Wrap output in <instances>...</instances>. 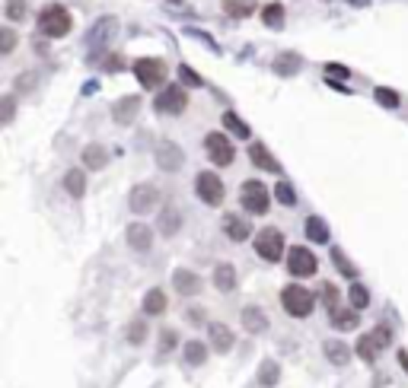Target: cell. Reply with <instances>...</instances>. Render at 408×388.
<instances>
[{
    "label": "cell",
    "instance_id": "8",
    "mask_svg": "<svg viewBox=\"0 0 408 388\" xmlns=\"http://www.w3.org/2000/svg\"><path fill=\"white\" fill-rule=\"evenodd\" d=\"M204 147H207V156H211L217 165H230V163H233V156H236L233 143H230L223 134H207Z\"/></svg>",
    "mask_w": 408,
    "mask_h": 388
},
{
    "label": "cell",
    "instance_id": "30",
    "mask_svg": "<svg viewBox=\"0 0 408 388\" xmlns=\"http://www.w3.org/2000/svg\"><path fill=\"white\" fill-rule=\"evenodd\" d=\"M179 226H182V217L175 213V210H166V213H163V220H159V229H163V236H173Z\"/></svg>",
    "mask_w": 408,
    "mask_h": 388
},
{
    "label": "cell",
    "instance_id": "29",
    "mask_svg": "<svg viewBox=\"0 0 408 388\" xmlns=\"http://www.w3.org/2000/svg\"><path fill=\"white\" fill-rule=\"evenodd\" d=\"M262 19H265L268 26H272V29H278V26L284 23V7H281V3H272V7H265Z\"/></svg>",
    "mask_w": 408,
    "mask_h": 388
},
{
    "label": "cell",
    "instance_id": "28",
    "mask_svg": "<svg viewBox=\"0 0 408 388\" xmlns=\"http://www.w3.org/2000/svg\"><path fill=\"white\" fill-rule=\"evenodd\" d=\"M204 357H207V350H204L201 341H189V343H185V359H189L191 366L204 363Z\"/></svg>",
    "mask_w": 408,
    "mask_h": 388
},
{
    "label": "cell",
    "instance_id": "41",
    "mask_svg": "<svg viewBox=\"0 0 408 388\" xmlns=\"http://www.w3.org/2000/svg\"><path fill=\"white\" fill-rule=\"evenodd\" d=\"M0 42H3V51H13V32L10 29L0 32Z\"/></svg>",
    "mask_w": 408,
    "mask_h": 388
},
{
    "label": "cell",
    "instance_id": "23",
    "mask_svg": "<svg viewBox=\"0 0 408 388\" xmlns=\"http://www.w3.org/2000/svg\"><path fill=\"white\" fill-rule=\"evenodd\" d=\"M166 309V296H163V290H150L144 296V312L147 315H159Z\"/></svg>",
    "mask_w": 408,
    "mask_h": 388
},
{
    "label": "cell",
    "instance_id": "35",
    "mask_svg": "<svg viewBox=\"0 0 408 388\" xmlns=\"http://www.w3.org/2000/svg\"><path fill=\"white\" fill-rule=\"evenodd\" d=\"M26 16V0H7V19H23Z\"/></svg>",
    "mask_w": 408,
    "mask_h": 388
},
{
    "label": "cell",
    "instance_id": "17",
    "mask_svg": "<svg viewBox=\"0 0 408 388\" xmlns=\"http://www.w3.org/2000/svg\"><path fill=\"white\" fill-rule=\"evenodd\" d=\"M137 108H141V99H134V96H128V99H121L118 105H115V121L118 124H125V121H131L137 115Z\"/></svg>",
    "mask_w": 408,
    "mask_h": 388
},
{
    "label": "cell",
    "instance_id": "12",
    "mask_svg": "<svg viewBox=\"0 0 408 388\" xmlns=\"http://www.w3.org/2000/svg\"><path fill=\"white\" fill-rule=\"evenodd\" d=\"M150 242H153L150 226H144V223H131L128 226V245L134 248V252H147Z\"/></svg>",
    "mask_w": 408,
    "mask_h": 388
},
{
    "label": "cell",
    "instance_id": "7",
    "mask_svg": "<svg viewBox=\"0 0 408 388\" xmlns=\"http://www.w3.org/2000/svg\"><path fill=\"white\" fill-rule=\"evenodd\" d=\"M242 207L249 213H265L268 210V191L262 181H246L242 185Z\"/></svg>",
    "mask_w": 408,
    "mask_h": 388
},
{
    "label": "cell",
    "instance_id": "32",
    "mask_svg": "<svg viewBox=\"0 0 408 388\" xmlns=\"http://www.w3.org/2000/svg\"><path fill=\"white\" fill-rule=\"evenodd\" d=\"M377 350H379V347H377V343H373V337H370V334H367V337H361V341H357V353H361L363 359H373V357H377Z\"/></svg>",
    "mask_w": 408,
    "mask_h": 388
},
{
    "label": "cell",
    "instance_id": "33",
    "mask_svg": "<svg viewBox=\"0 0 408 388\" xmlns=\"http://www.w3.org/2000/svg\"><path fill=\"white\" fill-rule=\"evenodd\" d=\"M223 124H227L230 127V131H233V134L236 137H249V127H246V124H242V121L240 118H236V115H223Z\"/></svg>",
    "mask_w": 408,
    "mask_h": 388
},
{
    "label": "cell",
    "instance_id": "22",
    "mask_svg": "<svg viewBox=\"0 0 408 388\" xmlns=\"http://www.w3.org/2000/svg\"><path fill=\"white\" fill-rule=\"evenodd\" d=\"M329 315H332V325H335V328H341V331L357 328V315L348 312V309H338V306H335Z\"/></svg>",
    "mask_w": 408,
    "mask_h": 388
},
{
    "label": "cell",
    "instance_id": "31",
    "mask_svg": "<svg viewBox=\"0 0 408 388\" xmlns=\"http://www.w3.org/2000/svg\"><path fill=\"white\" fill-rule=\"evenodd\" d=\"M348 296H351V306H354V309H367V302H370V296H367V290H363L361 284L351 286Z\"/></svg>",
    "mask_w": 408,
    "mask_h": 388
},
{
    "label": "cell",
    "instance_id": "36",
    "mask_svg": "<svg viewBox=\"0 0 408 388\" xmlns=\"http://www.w3.org/2000/svg\"><path fill=\"white\" fill-rule=\"evenodd\" d=\"M274 382H278V366L268 359V363L262 366V385H274Z\"/></svg>",
    "mask_w": 408,
    "mask_h": 388
},
{
    "label": "cell",
    "instance_id": "19",
    "mask_svg": "<svg viewBox=\"0 0 408 388\" xmlns=\"http://www.w3.org/2000/svg\"><path fill=\"white\" fill-rule=\"evenodd\" d=\"M211 343L220 353H227L230 347H233V334H230L227 325H211Z\"/></svg>",
    "mask_w": 408,
    "mask_h": 388
},
{
    "label": "cell",
    "instance_id": "6",
    "mask_svg": "<svg viewBox=\"0 0 408 388\" xmlns=\"http://www.w3.org/2000/svg\"><path fill=\"white\" fill-rule=\"evenodd\" d=\"M185 105H189V96H185V90H182L179 83H175V86H166V90L159 92V99H157V108L159 112H166V115L185 112Z\"/></svg>",
    "mask_w": 408,
    "mask_h": 388
},
{
    "label": "cell",
    "instance_id": "45",
    "mask_svg": "<svg viewBox=\"0 0 408 388\" xmlns=\"http://www.w3.org/2000/svg\"><path fill=\"white\" fill-rule=\"evenodd\" d=\"M399 359H402V366L408 369V353H399Z\"/></svg>",
    "mask_w": 408,
    "mask_h": 388
},
{
    "label": "cell",
    "instance_id": "43",
    "mask_svg": "<svg viewBox=\"0 0 408 388\" xmlns=\"http://www.w3.org/2000/svg\"><path fill=\"white\" fill-rule=\"evenodd\" d=\"M173 341H175V334H173V331H166V334H163V350H169V347H173Z\"/></svg>",
    "mask_w": 408,
    "mask_h": 388
},
{
    "label": "cell",
    "instance_id": "3",
    "mask_svg": "<svg viewBox=\"0 0 408 388\" xmlns=\"http://www.w3.org/2000/svg\"><path fill=\"white\" fill-rule=\"evenodd\" d=\"M256 252L262 254L265 261H281V254H284V236H281V229H262L258 232Z\"/></svg>",
    "mask_w": 408,
    "mask_h": 388
},
{
    "label": "cell",
    "instance_id": "34",
    "mask_svg": "<svg viewBox=\"0 0 408 388\" xmlns=\"http://www.w3.org/2000/svg\"><path fill=\"white\" fill-rule=\"evenodd\" d=\"M274 194H278V201H281V204H288V207H290V204H297V197H294V188H290L288 181H278V188H274Z\"/></svg>",
    "mask_w": 408,
    "mask_h": 388
},
{
    "label": "cell",
    "instance_id": "9",
    "mask_svg": "<svg viewBox=\"0 0 408 388\" xmlns=\"http://www.w3.org/2000/svg\"><path fill=\"white\" fill-rule=\"evenodd\" d=\"M288 268L294 277H310V274H316V258H313V252L297 245L288 252Z\"/></svg>",
    "mask_w": 408,
    "mask_h": 388
},
{
    "label": "cell",
    "instance_id": "2",
    "mask_svg": "<svg viewBox=\"0 0 408 388\" xmlns=\"http://www.w3.org/2000/svg\"><path fill=\"white\" fill-rule=\"evenodd\" d=\"M281 302H284V309H288L290 315H297V318H303V315L313 312V293L306 290V286H284V293H281Z\"/></svg>",
    "mask_w": 408,
    "mask_h": 388
},
{
    "label": "cell",
    "instance_id": "26",
    "mask_svg": "<svg viewBox=\"0 0 408 388\" xmlns=\"http://www.w3.org/2000/svg\"><path fill=\"white\" fill-rule=\"evenodd\" d=\"M306 236H310L313 242H329V229H325V223L319 217L306 220Z\"/></svg>",
    "mask_w": 408,
    "mask_h": 388
},
{
    "label": "cell",
    "instance_id": "25",
    "mask_svg": "<svg viewBox=\"0 0 408 388\" xmlns=\"http://www.w3.org/2000/svg\"><path fill=\"white\" fill-rule=\"evenodd\" d=\"M84 163L90 165V169H102V165H106V149L90 143V147L84 149Z\"/></svg>",
    "mask_w": 408,
    "mask_h": 388
},
{
    "label": "cell",
    "instance_id": "39",
    "mask_svg": "<svg viewBox=\"0 0 408 388\" xmlns=\"http://www.w3.org/2000/svg\"><path fill=\"white\" fill-rule=\"evenodd\" d=\"M332 258H335V261H338V268L345 270V274H348V277H354V274H357V270H354V268H351V264H348V258H345V254H341L338 248H335V252H332Z\"/></svg>",
    "mask_w": 408,
    "mask_h": 388
},
{
    "label": "cell",
    "instance_id": "10",
    "mask_svg": "<svg viewBox=\"0 0 408 388\" xmlns=\"http://www.w3.org/2000/svg\"><path fill=\"white\" fill-rule=\"evenodd\" d=\"M157 201H159V191L153 185H137L134 191H131V197H128V204H131L134 213H147V210H153V204Z\"/></svg>",
    "mask_w": 408,
    "mask_h": 388
},
{
    "label": "cell",
    "instance_id": "20",
    "mask_svg": "<svg viewBox=\"0 0 408 388\" xmlns=\"http://www.w3.org/2000/svg\"><path fill=\"white\" fill-rule=\"evenodd\" d=\"M112 32H115V19H112V16H106V19H99V23L93 26L90 42H93V45H99V42H109V38H112Z\"/></svg>",
    "mask_w": 408,
    "mask_h": 388
},
{
    "label": "cell",
    "instance_id": "38",
    "mask_svg": "<svg viewBox=\"0 0 408 388\" xmlns=\"http://www.w3.org/2000/svg\"><path fill=\"white\" fill-rule=\"evenodd\" d=\"M144 334H147L144 321H134V325H131V331H128V341L131 343H141V341H144Z\"/></svg>",
    "mask_w": 408,
    "mask_h": 388
},
{
    "label": "cell",
    "instance_id": "27",
    "mask_svg": "<svg viewBox=\"0 0 408 388\" xmlns=\"http://www.w3.org/2000/svg\"><path fill=\"white\" fill-rule=\"evenodd\" d=\"M64 188H68L74 197H80V194L86 191V179H84V172H68V179H64Z\"/></svg>",
    "mask_w": 408,
    "mask_h": 388
},
{
    "label": "cell",
    "instance_id": "4",
    "mask_svg": "<svg viewBox=\"0 0 408 388\" xmlns=\"http://www.w3.org/2000/svg\"><path fill=\"white\" fill-rule=\"evenodd\" d=\"M134 74H137V80H141V86L153 90V86H159V83L166 80V64L157 58H144L134 64Z\"/></svg>",
    "mask_w": 408,
    "mask_h": 388
},
{
    "label": "cell",
    "instance_id": "24",
    "mask_svg": "<svg viewBox=\"0 0 408 388\" xmlns=\"http://www.w3.org/2000/svg\"><path fill=\"white\" fill-rule=\"evenodd\" d=\"M274 70L284 76H294L297 70H300V58H297V54H281V58L274 60Z\"/></svg>",
    "mask_w": 408,
    "mask_h": 388
},
{
    "label": "cell",
    "instance_id": "42",
    "mask_svg": "<svg viewBox=\"0 0 408 388\" xmlns=\"http://www.w3.org/2000/svg\"><path fill=\"white\" fill-rule=\"evenodd\" d=\"M179 74L185 76V83H189V86H198V83H201V80H198V76H195V70H189V67H182Z\"/></svg>",
    "mask_w": 408,
    "mask_h": 388
},
{
    "label": "cell",
    "instance_id": "44",
    "mask_svg": "<svg viewBox=\"0 0 408 388\" xmlns=\"http://www.w3.org/2000/svg\"><path fill=\"white\" fill-rule=\"evenodd\" d=\"M325 70H329V74H335V76H345V67H332V64H329Z\"/></svg>",
    "mask_w": 408,
    "mask_h": 388
},
{
    "label": "cell",
    "instance_id": "40",
    "mask_svg": "<svg viewBox=\"0 0 408 388\" xmlns=\"http://www.w3.org/2000/svg\"><path fill=\"white\" fill-rule=\"evenodd\" d=\"M370 337H373V343H377V347H386V343H389V328H383V325H379Z\"/></svg>",
    "mask_w": 408,
    "mask_h": 388
},
{
    "label": "cell",
    "instance_id": "1",
    "mask_svg": "<svg viewBox=\"0 0 408 388\" xmlns=\"http://www.w3.org/2000/svg\"><path fill=\"white\" fill-rule=\"evenodd\" d=\"M38 29L52 38H61L70 32V13L64 7H45L38 16Z\"/></svg>",
    "mask_w": 408,
    "mask_h": 388
},
{
    "label": "cell",
    "instance_id": "5",
    "mask_svg": "<svg viewBox=\"0 0 408 388\" xmlns=\"http://www.w3.org/2000/svg\"><path fill=\"white\" fill-rule=\"evenodd\" d=\"M195 191H198V197H201L204 204H211V207H217V204L223 201V181H220L214 172H201V175H198Z\"/></svg>",
    "mask_w": 408,
    "mask_h": 388
},
{
    "label": "cell",
    "instance_id": "37",
    "mask_svg": "<svg viewBox=\"0 0 408 388\" xmlns=\"http://www.w3.org/2000/svg\"><path fill=\"white\" fill-rule=\"evenodd\" d=\"M377 99H379V105H386V108H395V105H399V96H395L393 90H377Z\"/></svg>",
    "mask_w": 408,
    "mask_h": 388
},
{
    "label": "cell",
    "instance_id": "14",
    "mask_svg": "<svg viewBox=\"0 0 408 388\" xmlns=\"http://www.w3.org/2000/svg\"><path fill=\"white\" fill-rule=\"evenodd\" d=\"M223 232H227L230 239L242 242V239H249V223H246L242 217H233V213H227V217H223Z\"/></svg>",
    "mask_w": 408,
    "mask_h": 388
},
{
    "label": "cell",
    "instance_id": "21",
    "mask_svg": "<svg viewBox=\"0 0 408 388\" xmlns=\"http://www.w3.org/2000/svg\"><path fill=\"white\" fill-rule=\"evenodd\" d=\"M325 357L332 359L335 366H345V363L351 359V350H348V347H345L341 341H329V343H325Z\"/></svg>",
    "mask_w": 408,
    "mask_h": 388
},
{
    "label": "cell",
    "instance_id": "11",
    "mask_svg": "<svg viewBox=\"0 0 408 388\" xmlns=\"http://www.w3.org/2000/svg\"><path fill=\"white\" fill-rule=\"evenodd\" d=\"M157 163H159V169H166V172H175L182 165V149L175 147V143H169V140H163L157 147Z\"/></svg>",
    "mask_w": 408,
    "mask_h": 388
},
{
    "label": "cell",
    "instance_id": "16",
    "mask_svg": "<svg viewBox=\"0 0 408 388\" xmlns=\"http://www.w3.org/2000/svg\"><path fill=\"white\" fill-rule=\"evenodd\" d=\"M242 325H246V331H252V334H262V331L268 328V318H265L262 309H246V312H242Z\"/></svg>",
    "mask_w": 408,
    "mask_h": 388
},
{
    "label": "cell",
    "instance_id": "18",
    "mask_svg": "<svg viewBox=\"0 0 408 388\" xmlns=\"http://www.w3.org/2000/svg\"><path fill=\"white\" fill-rule=\"evenodd\" d=\"M214 284H217V290L230 293L236 286V270L230 268V264H217V270H214Z\"/></svg>",
    "mask_w": 408,
    "mask_h": 388
},
{
    "label": "cell",
    "instance_id": "46",
    "mask_svg": "<svg viewBox=\"0 0 408 388\" xmlns=\"http://www.w3.org/2000/svg\"><path fill=\"white\" fill-rule=\"evenodd\" d=\"M351 3H354V7H367V0H351Z\"/></svg>",
    "mask_w": 408,
    "mask_h": 388
},
{
    "label": "cell",
    "instance_id": "13",
    "mask_svg": "<svg viewBox=\"0 0 408 388\" xmlns=\"http://www.w3.org/2000/svg\"><path fill=\"white\" fill-rule=\"evenodd\" d=\"M173 284L179 293H185V296H195L198 290H201V280H198L191 270H175L173 274Z\"/></svg>",
    "mask_w": 408,
    "mask_h": 388
},
{
    "label": "cell",
    "instance_id": "15",
    "mask_svg": "<svg viewBox=\"0 0 408 388\" xmlns=\"http://www.w3.org/2000/svg\"><path fill=\"white\" fill-rule=\"evenodd\" d=\"M249 156H252V163L262 165V169H268V172H281V163L272 156V153H268V149L262 147V143H256V147L249 149Z\"/></svg>",
    "mask_w": 408,
    "mask_h": 388
}]
</instances>
